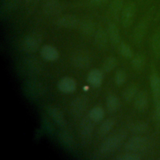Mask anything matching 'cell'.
<instances>
[{"instance_id": "6da1fadb", "label": "cell", "mask_w": 160, "mask_h": 160, "mask_svg": "<svg viewBox=\"0 0 160 160\" xmlns=\"http://www.w3.org/2000/svg\"><path fill=\"white\" fill-rule=\"evenodd\" d=\"M127 133L123 130L119 131L108 137L99 147V153L106 156L117 150L126 139Z\"/></svg>"}, {"instance_id": "7a4b0ae2", "label": "cell", "mask_w": 160, "mask_h": 160, "mask_svg": "<svg viewBox=\"0 0 160 160\" xmlns=\"http://www.w3.org/2000/svg\"><path fill=\"white\" fill-rule=\"evenodd\" d=\"M94 122L89 116L83 118L80 122L79 136L81 143L84 146L88 145L91 140L94 129Z\"/></svg>"}, {"instance_id": "3957f363", "label": "cell", "mask_w": 160, "mask_h": 160, "mask_svg": "<svg viewBox=\"0 0 160 160\" xmlns=\"http://www.w3.org/2000/svg\"><path fill=\"white\" fill-rule=\"evenodd\" d=\"M41 42V36L38 33L32 32L24 36L21 42V47L24 52L31 54L39 49Z\"/></svg>"}, {"instance_id": "277c9868", "label": "cell", "mask_w": 160, "mask_h": 160, "mask_svg": "<svg viewBox=\"0 0 160 160\" xmlns=\"http://www.w3.org/2000/svg\"><path fill=\"white\" fill-rule=\"evenodd\" d=\"M88 104V98L84 94H79L71 101L69 106V111L71 116L74 118H79L81 116Z\"/></svg>"}, {"instance_id": "5b68a950", "label": "cell", "mask_w": 160, "mask_h": 160, "mask_svg": "<svg viewBox=\"0 0 160 160\" xmlns=\"http://www.w3.org/2000/svg\"><path fill=\"white\" fill-rule=\"evenodd\" d=\"M148 145V142L147 139L140 136H136L127 141L124 145V149L126 152L139 154L144 151Z\"/></svg>"}, {"instance_id": "8992f818", "label": "cell", "mask_w": 160, "mask_h": 160, "mask_svg": "<svg viewBox=\"0 0 160 160\" xmlns=\"http://www.w3.org/2000/svg\"><path fill=\"white\" fill-rule=\"evenodd\" d=\"M24 91L29 98L36 99L44 94L45 89L41 82L31 80L24 84Z\"/></svg>"}, {"instance_id": "52a82bcc", "label": "cell", "mask_w": 160, "mask_h": 160, "mask_svg": "<svg viewBox=\"0 0 160 160\" xmlns=\"http://www.w3.org/2000/svg\"><path fill=\"white\" fill-rule=\"evenodd\" d=\"M136 11V4L133 2H128L122 8L121 16V24L125 28H128L132 24Z\"/></svg>"}, {"instance_id": "ba28073f", "label": "cell", "mask_w": 160, "mask_h": 160, "mask_svg": "<svg viewBox=\"0 0 160 160\" xmlns=\"http://www.w3.org/2000/svg\"><path fill=\"white\" fill-rule=\"evenodd\" d=\"M56 24L59 28L73 29L79 25V19L74 15L66 14L59 16L56 21Z\"/></svg>"}, {"instance_id": "9c48e42d", "label": "cell", "mask_w": 160, "mask_h": 160, "mask_svg": "<svg viewBox=\"0 0 160 160\" xmlns=\"http://www.w3.org/2000/svg\"><path fill=\"white\" fill-rule=\"evenodd\" d=\"M46 111L52 120L61 128H64L66 125V121L62 112L58 108L49 105L46 107Z\"/></svg>"}, {"instance_id": "30bf717a", "label": "cell", "mask_w": 160, "mask_h": 160, "mask_svg": "<svg viewBox=\"0 0 160 160\" xmlns=\"http://www.w3.org/2000/svg\"><path fill=\"white\" fill-rule=\"evenodd\" d=\"M77 84L74 79L71 77H64L58 84L59 90L64 93H72L76 89Z\"/></svg>"}, {"instance_id": "8fae6325", "label": "cell", "mask_w": 160, "mask_h": 160, "mask_svg": "<svg viewBox=\"0 0 160 160\" xmlns=\"http://www.w3.org/2000/svg\"><path fill=\"white\" fill-rule=\"evenodd\" d=\"M148 19H144L139 22L134 28L133 32V39L134 42L139 44L143 40L148 29Z\"/></svg>"}, {"instance_id": "7c38bea8", "label": "cell", "mask_w": 160, "mask_h": 160, "mask_svg": "<svg viewBox=\"0 0 160 160\" xmlns=\"http://www.w3.org/2000/svg\"><path fill=\"white\" fill-rule=\"evenodd\" d=\"M40 54L41 57L48 61H56L59 56L58 49L51 45H44L40 49Z\"/></svg>"}, {"instance_id": "4fadbf2b", "label": "cell", "mask_w": 160, "mask_h": 160, "mask_svg": "<svg viewBox=\"0 0 160 160\" xmlns=\"http://www.w3.org/2000/svg\"><path fill=\"white\" fill-rule=\"evenodd\" d=\"M71 62L74 67L79 69H85L89 66L91 59L88 54L80 52L73 55Z\"/></svg>"}, {"instance_id": "5bb4252c", "label": "cell", "mask_w": 160, "mask_h": 160, "mask_svg": "<svg viewBox=\"0 0 160 160\" xmlns=\"http://www.w3.org/2000/svg\"><path fill=\"white\" fill-rule=\"evenodd\" d=\"M103 79L102 72L98 69H94L91 70L88 74L87 81L89 84L94 88L100 86Z\"/></svg>"}, {"instance_id": "9a60e30c", "label": "cell", "mask_w": 160, "mask_h": 160, "mask_svg": "<svg viewBox=\"0 0 160 160\" xmlns=\"http://www.w3.org/2000/svg\"><path fill=\"white\" fill-rule=\"evenodd\" d=\"M148 105V98L144 91L138 92L134 98V107L137 111L142 112L146 110Z\"/></svg>"}, {"instance_id": "2e32d148", "label": "cell", "mask_w": 160, "mask_h": 160, "mask_svg": "<svg viewBox=\"0 0 160 160\" xmlns=\"http://www.w3.org/2000/svg\"><path fill=\"white\" fill-rule=\"evenodd\" d=\"M107 33L108 38L110 40L112 45H118L120 42V33L117 26L113 23L111 22L109 24L107 29Z\"/></svg>"}, {"instance_id": "e0dca14e", "label": "cell", "mask_w": 160, "mask_h": 160, "mask_svg": "<svg viewBox=\"0 0 160 160\" xmlns=\"http://www.w3.org/2000/svg\"><path fill=\"white\" fill-rule=\"evenodd\" d=\"M62 10L60 3L56 1H50L44 5L43 11L48 16H56L59 14Z\"/></svg>"}, {"instance_id": "ac0fdd59", "label": "cell", "mask_w": 160, "mask_h": 160, "mask_svg": "<svg viewBox=\"0 0 160 160\" xmlns=\"http://www.w3.org/2000/svg\"><path fill=\"white\" fill-rule=\"evenodd\" d=\"M150 85L153 93L154 102L160 101V78L153 74L150 78Z\"/></svg>"}, {"instance_id": "d6986e66", "label": "cell", "mask_w": 160, "mask_h": 160, "mask_svg": "<svg viewBox=\"0 0 160 160\" xmlns=\"http://www.w3.org/2000/svg\"><path fill=\"white\" fill-rule=\"evenodd\" d=\"M108 36L107 32L103 29H99L95 32L94 41L96 46L99 48H104L108 44Z\"/></svg>"}, {"instance_id": "ffe728a7", "label": "cell", "mask_w": 160, "mask_h": 160, "mask_svg": "<svg viewBox=\"0 0 160 160\" xmlns=\"http://www.w3.org/2000/svg\"><path fill=\"white\" fill-rule=\"evenodd\" d=\"M115 121L112 118H109L103 121L98 129V134L101 136H104L109 134L115 125Z\"/></svg>"}, {"instance_id": "44dd1931", "label": "cell", "mask_w": 160, "mask_h": 160, "mask_svg": "<svg viewBox=\"0 0 160 160\" xmlns=\"http://www.w3.org/2000/svg\"><path fill=\"white\" fill-rule=\"evenodd\" d=\"M107 109L110 112H116L120 105L119 98L115 94H109L106 100Z\"/></svg>"}, {"instance_id": "7402d4cb", "label": "cell", "mask_w": 160, "mask_h": 160, "mask_svg": "<svg viewBox=\"0 0 160 160\" xmlns=\"http://www.w3.org/2000/svg\"><path fill=\"white\" fill-rule=\"evenodd\" d=\"M138 87L135 84H129L122 92V98L126 102H130L134 99L138 94Z\"/></svg>"}, {"instance_id": "603a6c76", "label": "cell", "mask_w": 160, "mask_h": 160, "mask_svg": "<svg viewBox=\"0 0 160 160\" xmlns=\"http://www.w3.org/2000/svg\"><path fill=\"white\" fill-rule=\"evenodd\" d=\"M80 31L86 36L91 35L94 31V25L90 20H84L79 24Z\"/></svg>"}, {"instance_id": "cb8c5ba5", "label": "cell", "mask_w": 160, "mask_h": 160, "mask_svg": "<svg viewBox=\"0 0 160 160\" xmlns=\"http://www.w3.org/2000/svg\"><path fill=\"white\" fill-rule=\"evenodd\" d=\"M104 116V111L101 106H96L92 108L89 113V118L94 122H99L102 120Z\"/></svg>"}, {"instance_id": "d4e9b609", "label": "cell", "mask_w": 160, "mask_h": 160, "mask_svg": "<svg viewBox=\"0 0 160 160\" xmlns=\"http://www.w3.org/2000/svg\"><path fill=\"white\" fill-rule=\"evenodd\" d=\"M118 61L114 56H108L104 59L102 68V70L106 72H109L112 71L117 66Z\"/></svg>"}, {"instance_id": "484cf974", "label": "cell", "mask_w": 160, "mask_h": 160, "mask_svg": "<svg viewBox=\"0 0 160 160\" xmlns=\"http://www.w3.org/2000/svg\"><path fill=\"white\" fill-rule=\"evenodd\" d=\"M148 129V126L144 122H136L129 126L130 131L135 134H141L144 133Z\"/></svg>"}, {"instance_id": "4316f807", "label": "cell", "mask_w": 160, "mask_h": 160, "mask_svg": "<svg viewBox=\"0 0 160 160\" xmlns=\"http://www.w3.org/2000/svg\"><path fill=\"white\" fill-rule=\"evenodd\" d=\"M33 59H28L24 64V68L23 69H25V72L28 74H36L38 72L39 69V64L37 62V61H32Z\"/></svg>"}, {"instance_id": "83f0119b", "label": "cell", "mask_w": 160, "mask_h": 160, "mask_svg": "<svg viewBox=\"0 0 160 160\" xmlns=\"http://www.w3.org/2000/svg\"><path fill=\"white\" fill-rule=\"evenodd\" d=\"M59 139L63 144L71 148L73 146L74 141L72 135L66 131H62L59 134Z\"/></svg>"}, {"instance_id": "f1b7e54d", "label": "cell", "mask_w": 160, "mask_h": 160, "mask_svg": "<svg viewBox=\"0 0 160 160\" xmlns=\"http://www.w3.org/2000/svg\"><path fill=\"white\" fill-rule=\"evenodd\" d=\"M145 64V58L142 54L136 55L132 59L131 65L134 69L141 70L143 68Z\"/></svg>"}, {"instance_id": "f546056e", "label": "cell", "mask_w": 160, "mask_h": 160, "mask_svg": "<svg viewBox=\"0 0 160 160\" xmlns=\"http://www.w3.org/2000/svg\"><path fill=\"white\" fill-rule=\"evenodd\" d=\"M119 51L122 56L129 59L132 57L133 52L130 46L124 42H121L119 45Z\"/></svg>"}, {"instance_id": "4dcf8cb0", "label": "cell", "mask_w": 160, "mask_h": 160, "mask_svg": "<svg viewBox=\"0 0 160 160\" xmlns=\"http://www.w3.org/2000/svg\"><path fill=\"white\" fill-rule=\"evenodd\" d=\"M152 48L155 55L160 56V32L154 34L152 38Z\"/></svg>"}, {"instance_id": "1f68e13d", "label": "cell", "mask_w": 160, "mask_h": 160, "mask_svg": "<svg viewBox=\"0 0 160 160\" xmlns=\"http://www.w3.org/2000/svg\"><path fill=\"white\" fill-rule=\"evenodd\" d=\"M122 8V0H112L110 4L111 13L115 16H118Z\"/></svg>"}, {"instance_id": "d6a6232c", "label": "cell", "mask_w": 160, "mask_h": 160, "mask_svg": "<svg viewBox=\"0 0 160 160\" xmlns=\"http://www.w3.org/2000/svg\"><path fill=\"white\" fill-rule=\"evenodd\" d=\"M127 75L126 72L122 69H119L116 71L114 76V81L118 86L122 85L126 81Z\"/></svg>"}, {"instance_id": "836d02e7", "label": "cell", "mask_w": 160, "mask_h": 160, "mask_svg": "<svg viewBox=\"0 0 160 160\" xmlns=\"http://www.w3.org/2000/svg\"><path fill=\"white\" fill-rule=\"evenodd\" d=\"M141 159L139 154L127 152L125 154H121L116 158L118 160H139Z\"/></svg>"}, {"instance_id": "e575fe53", "label": "cell", "mask_w": 160, "mask_h": 160, "mask_svg": "<svg viewBox=\"0 0 160 160\" xmlns=\"http://www.w3.org/2000/svg\"><path fill=\"white\" fill-rule=\"evenodd\" d=\"M154 103H155V112H154L155 119L157 121V122L160 123V101Z\"/></svg>"}, {"instance_id": "d590c367", "label": "cell", "mask_w": 160, "mask_h": 160, "mask_svg": "<svg viewBox=\"0 0 160 160\" xmlns=\"http://www.w3.org/2000/svg\"><path fill=\"white\" fill-rule=\"evenodd\" d=\"M106 0H89L90 3L94 6H99L102 4Z\"/></svg>"}, {"instance_id": "8d00e7d4", "label": "cell", "mask_w": 160, "mask_h": 160, "mask_svg": "<svg viewBox=\"0 0 160 160\" xmlns=\"http://www.w3.org/2000/svg\"><path fill=\"white\" fill-rule=\"evenodd\" d=\"M34 1V0H25V1H26V3H31V2H33Z\"/></svg>"}, {"instance_id": "74e56055", "label": "cell", "mask_w": 160, "mask_h": 160, "mask_svg": "<svg viewBox=\"0 0 160 160\" xmlns=\"http://www.w3.org/2000/svg\"><path fill=\"white\" fill-rule=\"evenodd\" d=\"M158 15L160 16V8H159V13H158Z\"/></svg>"}, {"instance_id": "f35d334b", "label": "cell", "mask_w": 160, "mask_h": 160, "mask_svg": "<svg viewBox=\"0 0 160 160\" xmlns=\"http://www.w3.org/2000/svg\"><path fill=\"white\" fill-rule=\"evenodd\" d=\"M2 1H4V0H2Z\"/></svg>"}, {"instance_id": "ab89813d", "label": "cell", "mask_w": 160, "mask_h": 160, "mask_svg": "<svg viewBox=\"0 0 160 160\" xmlns=\"http://www.w3.org/2000/svg\"></svg>"}]
</instances>
